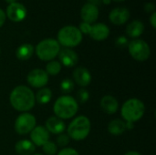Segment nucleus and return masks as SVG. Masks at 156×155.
Masks as SVG:
<instances>
[{"mask_svg":"<svg viewBox=\"0 0 156 155\" xmlns=\"http://www.w3.org/2000/svg\"><path fill=\"white\" fill-rule=\"evenodd\" d=\"M11 106L17 111L27 112L36 104V98L33 90L24 85L13 89L9 96Z\"/></svg>","mask_w":156,"mask_h":155,"instance_id":"f257e3e1","label":"nucleus"},{"mask_svg":"<svg viewBox=\"0 0 156 155\" xmlns=\"http://www.w3.org/2000/svg\"><path fill=\"white\" fill-rule=\"evenodd\" d=\"M79 110V103L71 96L65 95L57 99L53 106V111L56 117L61 120L73 118Z\"/></svg>","mask_w":156,"mask_h":155,"instance_id":"f03ea898","label":"nucleus"},{"mask_svg":"<svg viewBox=\"0 0 156 155\" xmlns=\"http://www.w3.org/2000/svg\"><path fill=\"white\" fill-rule=\"evenodd\" d=\"M145 112V105L139 99H130L126 100L121 109L122 117L125 122L134 123L140 121Z\"/></svg>","mask_w":156,"mask_h":155,"instance_id":"7ed1b4c3","label":"nucleus"},{"mask_svg":"<svg viewBox=\"0 0 156 155\" xmlns=\"http://www.w3.org/2000/svg\"><path fill=\"white\" fill-rule=\"evenodd\" d=\"M90 122L86 116L75 118L68 127V136L77 142L83 141L90 132Z\"/></svg>","mask_w":156,"mask_h":155,"instance_id":"20e7f679","label":"nucleus"},{"mask_svg":"<svg viewBox=\"0 0 156 155\" xmlns=\"http://www.w3.org/2000/svg\"><path fill=\"white\" fill-rule=\"evenodd\" d=\"M59 45L70 48L77 47L82 41V34L79 27L74 26H65L58 32V40Z\"/></svg>","mask_w":156,"mask_h":155,"instance_id":"39448f33","label":"nucleus"},{"mask_svg":"<svg viewBox=\"0 0 156 155\" xmlns=\"http://www.w3.org/2000/svg\"><path fill=\"white\" fill-rule=\"evenodd\" d=\"M35 50L39 59L43 61H51L58 55L60 45L54 38H46L37 45Z\"/></svg>","mask_w":156,"mask_h":155,"instance_id":"423d86ee","label":"nucleus"},{"mask_svg":"<svg viewBox=\"0 0 156 155\" xmlns=\"http://www.w3.org/2000/svg\"><path fill=\"white\" fill-rule=\"evenodd\" d=\"M128 50L133 58L141 62L147 60L151 56V48L143 39H133L129 42Z\"/></svg>","mask_w":156,"mask_h":155,"instance_id":"0eeeda50","label":"nucleus"},{"mask_svg":"<svg viewBox=\"0 0 156 155\" xmlns=\"http://www.w3.org/2000/svg\"><path fill=\"white\" fill-rule=\"evenodd\" d=\"M37 120L35 116L28 112H24L20 114L15 122V131L19 135H25L36 127Z\"/></svg>","mask_w":156,"mask_h":155,"instance_id":"6e6552de","label":"nucleus"},{"mask_svg":"<svg viewBox=\"0 0 156 155\" xmlns=\"http://www.w3.org/2000/svg\"><path fill=\"white\" fill-rule=\"evenodd\" d=\"M27 83L33 88H44L48 82V75L41 69H35L29 71L27 77Z\"/></svg>","mask_w":156,"mask_h":155,"instance_id":"1a4fd4ad","label":"nucleus"},{"mask_svg":"<svg viewBox=\"0 0 156 155\" xmlns=\"http://www.w3.org/2000/svg\"><path fill=\"white\" fill-rule=\"evenodd\" d=\"M5 16L13 22H21L27 16L26 6L18 2L8 5L5 11Z\"/></svg>","mask_w":156,"mask_h":155,"instance_id":"9d476101","label":"nucleus"},{"mask_svg":"<svg viewBox=\"0 0 156 155\" xmlns=\"http://www.w3.org/2000/svg\"><path fill=\"white\" fill-rule=\"evenodd\" d=\"M31 143L35 146H43L47 142L49 141V132L43 126L35 127L30 132Z\"/></svg>","mask_w":156,"mask_h":155,"instance_id":"9b49d317","label":"nucleus"},{"mask_svg":"<svg viewBox=\"0 0 156 155\" xmlns=\"http://www.w3.org/2000/svg\"><path fill=\"white\" fill-rule=\"evenodd\" d=\"M129 18H130V11L126 7H115L111 11L109 15L110 21L116 26H121L125 24L129 20Z\"/></svg>","mask_w":156,"mask_h":155,"instance_id":"f8f14e48","label":"nucleus"},{"mask_svg":"<svg viewBox=\"0 0 156 155\" xmlns=\"http://www.w3.org/2000/svg\"><path fill=\"white\" fill-rule=\"evenodd\" d=\"M58 58L60 60V64L61 66L63 65L66 68H72L74 67L78 61H79V56L78 54L72 50L71 48H63L59 51L58 53Z\"/></svg>","mask_w":156,"mask_h":155,"instance_id":"ddd939ff","label":"nucleus"},{"mask_svg":"<svg viewBox=\"0 0 156 155\" xmlns=\"http://www.w3.org/2000/svg\"><path fill=\"white\" fill-rule=\"evenodd\" d=\"M80 17L83 22L88 24H92L96 22L99 17V8L98 6L86 3L80 10Z\"/></svg>","mask_w":156,"mask_h":155,"instance_id":"4468645a","label":"nucleus"},{"mask_svg":"<svg viewBox=\"0 0 156 155\" xmlns=\"http://www.w3.org/2000/svg\"><path fill=\"white\" fill-rule=\"evenodd\" d=\"M73 81L80 87H87L91 82V74L84 67H78L73 71Z\"/></svg>","mask_w":156,"mask_h":155,"instance_id":"2eb2a0df","label":"nucleus"},{"mask_svg":"<svg viewBox=\"0 0 156 155\" xmlns=\"http://www.w3.org/2000/svg\"><path fill=\"white\" fill-rule=\"evenodd\" d=\"M110 35V28L107 25L103 23H97L91 25V28L90 31L89 36L96 40V41H102L105 40Z\"/></svg>","mask_w":156,"mask_h":155,"instance_id":"dca6fc26","label":"nucleus"},{"mask_svg":"<svg viewBox=\"0 0 156 155\" xmlns=\"http://www.w3.org/2000/svg\"><path fill=\"white\" fill-rule=\"evenodd\" d=\"M101 108L107 114H114L119 109L118 100L112 95H105L101 100Z\"/></svg>","mask_w":156,"mask_h":155,"instance_id":"f3484780","label":"nucleus"},{"mask_svg":"<svg viewBox=\"0 0 156 155\" xmlns=\"http://www.w3.org/2000/svg\"><path fill=\"white\" fill-rule=\"evenodd\" d=\"M45 128L48 130V132H51L53 134H61L65 131L66 125L63 120L56 116H52V117H49L46 121Z\"/></svg>","mask_w":156,"mask_h":155,"instance_id":"a211bd4d","label":"nucleus"},{"mask_svg":"<svg viewBox=\"0 0 156 155\" xmlns=\"http://www.w3.org/2000/svg\"><path fill=\"white\" fill-rule=\"evenodd\" d=\"M15 151L18 155H32L36 151V146L28 140H20L16 143Z\"/></svg>","mask_w":156,"mask_h":155,"instance_id":"6ab92c4d","label":"nucleus"},{"mask_svg":"<svg viewBox=\"0 0 156 155\" xmlns=\"http://www.w3.org/2000/svg\"><path fill=\"white\" fill-rule=\"evenodd\" d=\"M126 34L132 38L139 37L144 31V25L140 20H133L126 26Z\"/></svg>","mask_w":156,"mask_h":155,"instance_id":"aec40b11","label":"nucleus"},{"mask_svg":"<svg viewBox=\"0 0 156 155\" xmlns=\"http://www.w3.org/2000/svg\"><path fill=\"white\" fill-rule=\"evenodd\" d=\"M33 53H34V47L28 43L22 44L16 50V56L19 60L29 59L33 56Z\"/></svg>","mask_w":156,"mask_h":155,"instance_id":"412c9836","label":"nucleus"},{"mask_svg":"<svg viewBox=\"0 0 156 155\" xmlns=\"http://www.w3.org/2000/svg\"><path fill=\"white\" fill-rule=\"evenodd\" d=\"M108 131L112 135H122L126 131V122L120 119L112 120L108 125Z\"/></svg>","mask_w":156,"mask_h":155,"instance_id":"4be33fe9","label":"nucleus"},{"mask_svg":"<svg viewBox=\"0 0 156 155\" xmlns=\"http://www.w3.org/2000/svg\"><path fill=\"white\" fill-rule=\"evenodd\" d=\"M36 98V101L41 105H45L48 104L51 99H52V91L50 89L48 88H41L37 92V95H35Z\"/></svg>","mask_w":156,"mask_h":155,"instance_id":"5701e85b","label":"nucleus"},{"mask_svg":"<svg viewBox=\"0 0 156 155\" xmlns=\"http://www.w3.org/2000/svg\"><path fill=\"white\" fill-rule=\"evenodd\" d=\"M61 70V64L57 60L49 61L46 66V72L50 76H57Z\"/></svg>","mask_w":156,"mask_h":155,"instance_id":"b1692460","label":"nucleus"},{"mask_svg":"<svg viewBox=\"0 0 156 155\" xmlns=\"http://www.w3.org/2000/svg\"><path fill=\"white\" fill-rule=\"evenodd\" d=\"M74 81L70 79H65L60 83V90L63 93H70L74 90Z\"/></svg>","mask_w":156,"mask_h":155,"instance_id":"393cba45","label":"nucleus"},{"mask_svg":"<svg viewBox=\"0 0 156 155\" xmlns=\"http://www.w3.org/2000/svg\"><path fill=\"white\" fill-rule=\"evenodd\" d=\"M42 150L44 152V153L47 155H55L57 153L58 151V147L57 144L54 143L53 142H47L43 146H42Z\"/></svg>","mask_w":156,"mask_h":155,"instance_id":"a878e982","label":"nucleus"},{"mask_svg":"<svg viewBox=\"0 0 156 155\" xmlns=\"http://www.w3.org/2000/svg\"><path fill=\"white\" fill-rule=\"evenodd\" d=\"M77 102L79 103H81V104H84L85 102H87L90 99V94H89V91L85 89H80L78 91H77Z\"/></svg>","mask_w":156,"mask_h":155,"instance_id":"bb28decb","label":"nucleus"},{"mask_svg":"<svg viewBox=\"0 0 156 155\" xmlns=\"http://www.w3.org/2000/svg\"><path fill=\"white\" fill-rule=\"evenodd\" d=\"M69 143V137L67 134H59L58 137L57 138V143L60 147H66Z\"/></svg>","mask_w":156,"mask_h":155,"instance_id":"cd10ccee","label":"nucleus"},{"mask_svg":"<svg viewBox=\"0 0 156 155\" xmlns=\"http://www.w3.org/2000/svg\"><path fill=\"white\" fill-rule=\"evenodd\" d=\"M115 44H116V47L119 48H125L129 45V40L127 39L126 37L121 36V37H117V39L115 41Z\"/></svg>","mask_w":156,"mask_h":155,"instance_id":"c85d7f7f","label":"nucleus"},{"mask_svg":"<svg viewBox=\"0 0 156 155\" xmlns=\"http://www.w3.org/2000/svg\"><path fill=\"white\" fill-rule=\"evenodd\" d=\"M90 28H91V25L88 24V23H85V22L80 23V27H79V29L81 32V34H85V35H89L90 34Z\"/></svg>","mask_w":156,"mask_h":155,"instance_id":"c756f323","label":"nucleus"},{"mask_svg":"<svg viewBox=\"0 0 156 155\" xmlns=\"http://www.w3.org/2000/svg\"><path fill=\"white\" fill-rule=\"evenodd\" d=\"M58 155H80L79 153L72 148H63L58 152Z\"/></svg>","mask_w":156,"mask_h":155,"instance_id":"7c9ffc66","label":"nucleus"},{"mask_svg":"<svg viewBox=\"0 0 156 155\" xmlns=\"http://www.w3.org/2000/svg\"><path fill=\"white\" fill-rule=\"evenodd\" d=\"M144 10L146 13H154L155 12V5L154 3H145L144 4Z\"/></svg>","mask_w":156,"mask_h":155,"instance_id":"2f4dec72","label":"nucleus"},{"mask_svg":"<svg viewBox=\"0 0 156 155\" xmlns=\"http://www.w3.org/2000/svg\"><path fill=\"white\" fill-rule=\"evenodd\" d=\"M5 18H6V16H5V12L0 8V27L3 26V25L5 24Z\"/></svg>","mask_w":156,"mask_h":155,"instance_id":"473e14b6","label":"nucleus"},{"mask_svg":"<svg viewBox=\"0 0 156 155\" xmlns=\"http://www.w3.org/2000/svg\"><path fill=\"white\" fill-rule=\"evenodd\" d=\"M150 23H151L153 28H156V12L152 13V16L150 17Z\"/></svg>","mask_w":156,"mask_h":155,"instance_id":"72a5a7b5","label":"nucleus"},{"mask_svg":"<svg viewBox=\"0 0 156 155\" xmlns=\"http://www.w3.org/2000/svg\"><path fill=\"white\" fill-rule=\"evenodd\" d=\"M88 3H90V4H92V5H94L97 6V5H99V4L101 3V0H89Z\"/></svg>","mask_w":156,"mask_h":155,"instance_id":"f704fd0d","label":"nucleus"},{"mask_svg":"<svg viewBox=\"0 0 156 155\" xmlns=\"http://www.w3.org/2000/svg\"><path fill=\"white\" fill-rule=\"evenodd\" d=\"M124 155H142L140 153L138 152H135V151H131V152H128L126 153Z\"/></svg>","mask_w":156,"mask_h":155,"instance_id":"c9c22d12","label":"nucleus"},{"mask_svg":"<svg viewBox=\"0 0 156 155\" xmlns=\"http://www.w3.org/2000/svg\"><path fill=\"white\" fill-rule=\"evenodd\" d=\"M112 2V0H101V3L104 5H110Z\"/></svg>","mask_w":156,"mask_h":155,"instance_id":"e433bc0d","label":"nucleus"},{"mask_svg":"<svg viewBox=\"0 0 156 155\" xmlns=\"http://www.w3.org/2000/svg\"><path fill=\"white\" fill-rule=\"evenodd\" d=\"M5 2H6V3H8V4L10 5V4L16 3V0H5Z\"/></svg>","mask_w":156,"mask_h":155,"instance_id":"4c0bfd02","label":"nucleus"},{"mask_svg":"<svg viewBox=\"0 0 156 155\" xmlns=\"http://www.w3.org/2000/svg\"><path fill=\"white\" fill-rule=\"evenodd\" d=\"M113 1H116V2H122V1H125V0H113Z\"/></svg>","mask_w":156,"mask_h":155,"instance_id":"58836bf2","label":"nucleus"},{"mask_svg":"<svg viewBox=\"0 0 156 155\" xmlns=\"http://www.w3.org/2000/svg\"><path fill=\"white\" fill-rule=\"evenodd\" d=\"M33 155H43V154H39V153H36V154H33Z\"/></svg>","mask_w":156,"mask_h":155,"instance_id":"ea45409f","label":"nucleus"},{"mask_svg":"<svg viewBox=\"0 0 156 155\" xmlns=\"http://www.w3.org/2000/svg\"><path fill=\"white\" fill-rule=\"evenodd\" d=\"M0 53H1V49H0Z\"/></svg>","mask_w":156,"mask_h":155,"instance_id":"a19ab883","label":"nucleus"}]
</instances>
